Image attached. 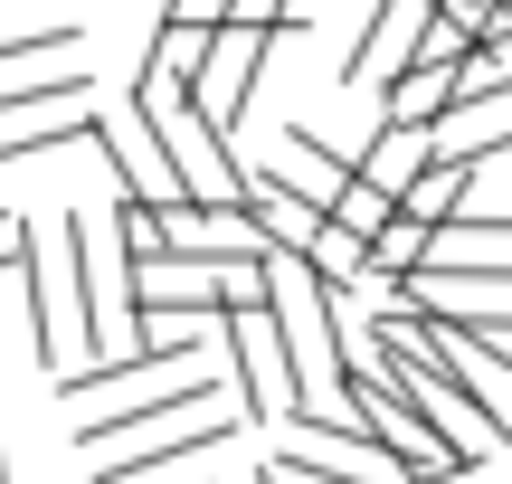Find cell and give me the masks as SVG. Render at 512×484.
<instances>
[{"mask_svg":"<svg viewBox=\"0 0 512 484\" xmlns=\"http://www.w3.org/2000/svg\"><path fill=\"white\" fill-rule=\"evenodd\" d=\"M475 152H512V95H456L427 124V162H475Z\"/></svg>","mask_w":512,"mask_h":484,"instance_id":"277c9868","label":"cell"},{"mask_svg":"<svg viewBox=\"0 0 512 484\" xmlns=\"http://www.w3.org/2000/svg\"><path fill=\"white\" fill-rule=\"evenodd\" d=\"M418 162H427V133H408V124H380V133H370V152L351 162V181H370L389 209H399V190L418 181Z\"/></svg>","mask_w":512,"mask_h":484,"instance_id":"52a82bcc","label":"cell"},{"mask_svg":"<svg viewBox=\"0 0 512 484\" xmlns=\"http://www.w3.org/2000/svg\"><path fill=\"white\" fill-rule=\"evenodd\" d=\"M238 304H256V266H209V257H143L133 266V314L219 323Z\"/></svg>","mask_w":512,"mask_h":484,"instance_id":"6da1fadb","label":"cell"},{"mask_svg":"<svg viewBox=\"0 0 512 484\" xmlns=\"http://www.w3.org/2000/svg\"><path fill=\"white\" fill-rule=\"evenodd\" d=\"M228 333V361H238V428H275V418L294 409V371H285V342H275L266 304H238V314H219Z\"/></svg>","mask_w":512,"mask_h":484,"instance_id":"7a4b0ae2","label":"cell"},{"mask_svg":"<svg viewBox=\"0 0 512 484\" xmlns=\"http://www.w3.org/2000/svg\"><path fill=\"white\" fill-rule=\"evenodd\" d=\"M238 219H247L266 247H294V257H304V238L323 228V219H313V209L294 200L285 181H275V171H256V162H247V190H238Z\"/></svg>","mask_w":512,"mask_h":484,"instance_id":"8992f818","label":"cell"},{"mask_svg":"<svg viewBox=\"0 0 512 484\" xmlns=\"http://www.w3.org/2000/svg\"><path fill=\"white\" fill-rule=\"evenodd\" d=\"M228 0H162V29H219Z\"/></svg>","mask_w":512,"mask_h":484,"instance_id":"30bf717a","label":"cell"},{"mask_svg":"<svg viewBox=\"0 0 512 484\" xmlns=\"http://www.w3.org/2000/svg\"><path fill=\"white\" fill-rule=\"evenodd\" d=\"M219 29H266V38H294L304 19H294V0H228Z\"/></svg>","mask_w":512,"mask_h":484,"instance_id":"ba28073f","label":"cell"},{"mask_svg":"<svg viewBox=\"0 0 512 484\" xmlns=\"http://www.w3.org/2000/svg\"><path fill=\"white\" fill-rule=\"evenodd\" d=\"M67 48H76V29H10V38H0V76L38 67V57H67Z\"/></svg>","mask_w":512,"mask_h":484,"instance_id":"9c48e42d","label":"cell"},{"mask_svg":"<svg viewBox=\"0 0 512 484\" xmlns=\"http://www.w3.org/2000/svg\"><path fill=\"white\" fill-rule=\"evenodd\" d=\"M427 276H512V228H475V219H446L427 228Z\"/></svg>","mask_w":512,"mask_h":484,"instance_id":"5b68a950","label":"cell"},{"mask_svg":"<svg viewBox=\"0 0 512 484\" xmlns=\"http://www.w3.org/2000/svg\"><path fill=\"white\" fill-rule=\"evenodd\" d=\"M266 57H275L266 29H219V38H209V57H200V86H190V105H200L209 124L228 133V143H238V114H247L256 76H266Z\"/></svg>","mask_w":512,"mask_h":484,"instance_id":"3957f363","label":"cell"}]
</instances>
